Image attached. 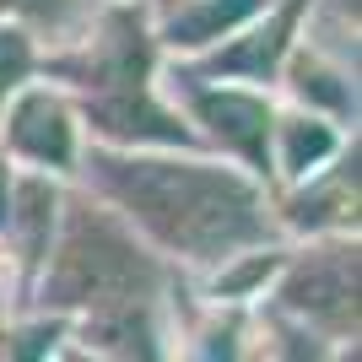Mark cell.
I'll return each instance as SVG.
<instances>
[{
	"instance_id": "cell-1",
	"label": "cell",
	"mask_w": 362,
	"mask_h": 362,
	"mask_svg": "<svg viewBox=\"0 0 362 362\" xmlns=\"http://www.w3.org/2000/svg\"><path fill=\"white\" fill-rule=\"evenodd\" d=\"M108 189L173 249L216 255L259 233V206L238 179L216 168L173 163H103Z\"/></svg>"
},
{
	"instance_id": "cell-2",
	"label": "cell",
	"mask_w": 362,
	"mask_h": 362,
	"mask_svg": "<svg viewBox=\"0 0 362 362\" xmlns=\"http://www.w3.org/2000/svg\"><path fill=\"white\" fill-rule=\"evenodd\" d=\"M151 287V265L98 216H76L60 265L49 276L54 303H136Z\"/></svg>"
},
{
	"instance_id": "cell-3",
	"label": "cell",
	"mask_w": 362,
	"mask_h": 362,
	"mask_svg": "<svg viewBox=\"0 0 362 362\" xmlns=\"http://www.w3.org/2000/svg\"><path fill=\"white\" fill-rule=\"evenodd\" d=\"M200 114L211 119L216 136H227L243 157L265 163V108L255 98H238V92H206L200 98Z\"/></svg>"
},
{
	"instance_id": "cell-4",
	"label": "cell",
	"mask_w": 362,
	"mask_h": 362,
	"mask_svg": "<svg viewBox=\"0 0 362 362\" xmlns=\"http://www.w3.org/2000/svg\"><path fill=\"white\" fill-rule=\"evenodd\" d=\"M16 146L44 157V163H65L71 157V124H65L60 103H49V98L22 103V114H16Z\"/></svg>"
},
{
	"instance_id": "cell-5",
	"label": "cell",
	"mask_w": 362,
	"mask_h": 362,
	"mask_svg": "<svg viewBox=\"0 0 362 362\" xmlns=\"http://www.w3.org/2000/svg\"><path fill=\"white\" fill-rule=\"evenodd\" d=\"M92 119L103 124L108 136H124V141H136V136H151V141H184V130L168 119L163 108H151L146 98H114V103H98V108H92Z\"/></svg>"
},
{
	"instance_id": "cell-6",
	"label": "cell",
	"mask_w": 362,
	"mask_h": 362,
	"mask_svg": "<svg viewBox=\"0 0 362 362\" xmlns=\"http://www.w3.org/2000/svg\"><path fill=\"white\" fill-rule=\"evenodd\" d=\"M249 11H255V0H206V6H195V11H184L173 22V44H206V38H216L222 28H233Z\"/></svg>"
},
{
	"instance_id": "cell-7",
	"label": "cell",
	"mask_w": 362,
	"mask_h": 362,
	"mask_svg": "<svg viewBox=\"0 0 362 362\" xmlns=\"http://www.w3.org/2000/svg\"><path fill=\"white\" fill-rule=\"evenodd\" d=\"M281 33H287V16H281V22H276V28H265L255 38V44L249 49H238V54H227V71H265V65L276 60V54H281Z\"/></svg>"
},
{
	"instance_id": "cell-8",
	"label": "cell",
	"mask_w": 362,
	"mask_h": 362,
	"mask_svg": "<svg viewBox=\"0 0 362 362\" xmlns=\"http://www.w3.org/2000/svg\"><path fill=\"white\" fill-rule=\"evenodd\" d=\"M335 298H346V281H341V276L314 271V276H303V281H292V303H298V308H330Z\"/></svg>"
},
{
	"instance_id": "cell-9",
	"label": "cell",
	"mask_w": 362,
	"mask_h": 362,
	"mask_svg": "<svg viewBox=\"0 0 362 362\" xmlns=\"http://www.w3.org/2000/svg\"><path fill=\"white\" fill-rule=\"evenodd\" d=\"M325 151H330V136H325V130H303V124H292V151H287L292 168H308L314 157H325Z\"/></svg>"
},
{
	"instance_id": "cell-10",
	"label": "cell",
	"mask_w": 362,
	"mask_h": 362,
	"mask_svg": "<svg viewBox=\"0 0 362 362\" xmlns=\"http://www.w3.org/2000/svg\"><path fill=\"white\" fill-rule=\"evenodd\" d=\"M22 71H28V44H22L16 33H0V98H6V87H11Z\"/></svg>"
},
{
	"instance_id": "cell-11",
	"label": "cell",
	"mask_w": 362,
	"mask_h": 362,
	"mask_svg": "<svg viewBox=\"0 0 362 362\" xmlns=\"http://www.w3.org/2000/svg\"><path fill=\"white\" fill-rule=\"evenodd\" d=\"M0 6H44V0H0Z\"/></svg>"
}]
</instances>
